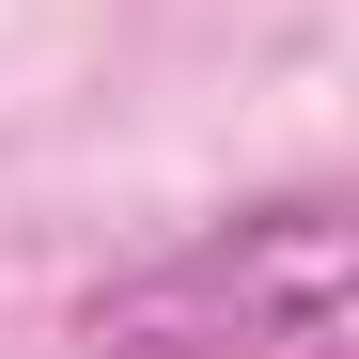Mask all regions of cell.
Here are the masks:
<instances>
[{
    "label": "cell",
    "instance_id": "1",
    "mask_svg": "<svg viewBox=\"0 0 359 359\" xmlns=\"http://www.w3.org/2000/svg\"><path fill=\"white\" fill-rule=\"evenodd\" d=\"M344 297H359V234L328 188H297V203H250L188 250H156L141 281H94L79 344L94 359H313L344 344Z\"/></svg>",
    "mask_w": 359,
    "mask_h": 359
}]
</instances>
